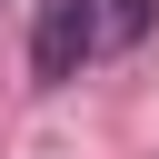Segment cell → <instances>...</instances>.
<instances>
[{"label": "cell", "instance_id": "6da1fadb", "mask_svg": "<svg viewBox=\"0 0 159 159\" xmlns=\"http://www.w3.org/2000/svg\"><path fill=\"white\" fill-rule=\"evenodd\" d=\"M99 50V0H30V70L60 89L80 80V60Z\"/></svg>", "mask_w": 159, "mask_h": 159}, {"label": "cell", "instance_id": "7a4b0ae2", "mask_svg": "<svg viewBox=\"0 0 159 159\" xmlns=\"http://www.w3.org/2000/svg\"><path fill=\"white\" fill-rule=\"evenodd\" d=\"M149 20H159V0H109V20H99V30H109V40H139Z\"/></svg>", "mask_w": 159, "mask_h": 159}]
</instances>
